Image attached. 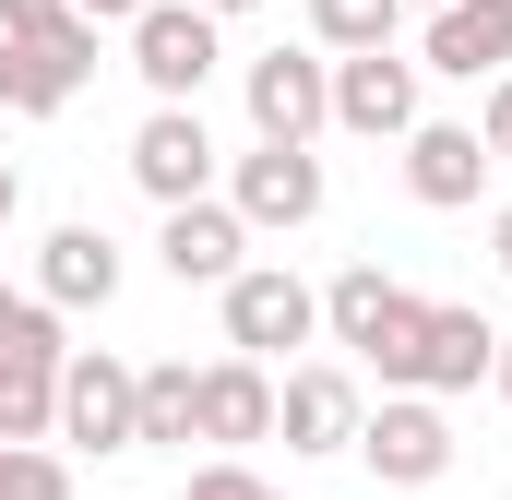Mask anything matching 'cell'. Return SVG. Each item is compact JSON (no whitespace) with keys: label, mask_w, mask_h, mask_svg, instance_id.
I'll use <instances>...</instances> for the list:
<instances>
[{"label":"cell","mask_w":512,"mask_h":500,"mask_svg":"<svg viewBox=\"0 0 512 500\" xmlns=\"http://www.w3.org/2000/svg\"><path fill=\"white\" fill-rule=\"evenodd\" d=\"M417 322H429V298L382 274V262H346L334 286H322V334L358 358V370H382V393H405V358H417Z\"/></svg>","instance_id":"cell-1"},{"label":"cell","mask_w":512,"mask_h":500,"mask_svg":"<svg viewBox=\"0 0 512 500\" xmlns=\"http://www.w3.org/2000/svg\"><path fill=\"white\" fill-rule=\"evenodd\" d=\"M382 489H441L453 477V429H441V393H382L370 417H358V441H346Z\"/></svg>","instance_id":"cell-2"},{"label":"cell","mask_w":512,"mask_h":500,"mask_svg":"<svg viewBox=\"0 0 512 500\" xmlns=\"http://www.w3.org/2000/svg\"><path fill=\"white\" fill-rule=\"evenodd\" d=\"M215 298H227V346L239 358H286V346L322 334V286H298L286 262H239Z\"/></svg>","instance_id":"cell-3"},{"label":"cell","mask_w":512,"mask_h":500,"mask_svg":"<svg viewBox=\"0 0 512 500\" xmlns=\"http://www.w3.org/2000/svg\"><path fill=\"white\" fill-rule=\"evenodd\" d=\"M215 60H227V36H215L203 0H143V12H131V72H143L155 96H203Z\"/></svg>","instance_id":"cell-4"},{"label":"cell","mask_w":512,"mask_h":500,"mask_svg":"<svg viewBox=\"0 0 512 500\" xmlns=\"http://www.w3.org/2000/svg\"><path fill=\"white\" fill-rule=\"evenodd\" d=\"M131 179H143V203L167 215V203H191V191H215V131H203V96H155V120L131 131Z\"/></svg>","instance_id":"cell-5"},{"label":"cell","mask_w":512,"mask_h":500,"mask_svg":"<svg viewBox=\"0 0 512 500\" xmlns=\"http://www.w3.org/2000/svg\"><path fill=\"white\" fill-rule=\"evenodd\" d=\"M84 72H96V24H84V12H72L60 36H0V108H12V120H60Z\"/></svg>","instance_id":"cell-6"},{"label":"cell","mask_w":512,"mask_h":500,"mask_svg":"<svg viewBox=\"0 0 512 500\" xmlns=\"http://www.w3.org/2000/svg\"><path fill=\"white\" fill-rule=\"evenodd\" d=\"M251 131L262 143H322L334 131V48H274V60H251Z\"/></svg>","instance_id":"cell-7"},{"label":"cell","mask_w":512,"mask_h":500,"mask_svg":"<svg viewBox=\"0 0 512 500\" xmlns=\"http://www.w3.org/2000/svg\"><path fill=\"white\" fill-rule=\"evenodd\" d=\"M131 393H143V370H131V358H108V346H72V358H60V429H48V441L131 453Z\"/></svg>","instance_id":"cell-8"},{"label":"cell","mask_w":512,"mask_h":500,"mask_svg":"<svg viewBox=\"0 0 512 500\" xmlns=\"http://www.w3.org/2000/svg\"><path fill=\"white\" fill-rule=\"evenodd\" d=\"M334 131L405 143V131H417V60H393V48H334Z\"/></svg>","instance_id":"cell-9"},{"label":"cell","mask_w":512,"mask_h":500,"mask_svg":"<svg viewBox=\"0 0 512 500\" xmlns=\"http://www.w3.org/2000/svg\"><path fill=\"white\" fill-rule=\"evenodd\" d=\"M227 203L251 215V239L310 227V215H322V155H310V143H251V155L227 167Z\"/></svg>","instance_id":"cell-10"},{"label":"cell","mask_w":512,"mask_h":500,"mask_svg":"<svg viewBox=\"0 0 512 500\" xmlns=\"http://www.w3.org/2000/svg\"><path fill=\"white\" fill-rule=\"evenodd\" d=\"M358 370H334V358H310V370H286L274 381V441L286 453H346L358 441Z\"/></svg>","instance_id":"cell-11"},{"label":"cell","mask_w":512,"mask_h":500,"mask_svg":"<svg viewBox=\"0 0 512 500\" xmlns=\"http://www.w3.org/2000/svg\"><path fill=\"white\" fill-rule=\"evenodd\" d=\"M155 262H167L179 286H227V274L251 262V215H239V203H215V191H191V203H167Z\"/></svg>","instance_id":"cell-12"},{"label":"cell","mask_w":512,"mask_h":500,"mask_svg":"<svg viewBox=\"0 0 512 500\" xmlns=\"http://www.w3.org/2000/svg\"><path fill=\"white\" fill-rule=\"evenodd\" d=\"M489 167H501V155L477 143V120H417L405 131V191H417L429 215H465V203L489 191Z\"/></svg>","instance_id":"cell-13"},{"label":"cell","mask_w":512,"mask_h":500,"mask_svg":"<svg viewBox=\"0 0 512 500\" xmlns=\"http://www.w3.org/2000/svg\"><path fill=\"white\" fill-rule=\"evenodd\" d=\"M417 72H453V84H489V72H512V0H441V12H429Z\"/></svg>","instance_id":"cell-14"},{"label":"cell","mask_w":512,"mask_h":500,"mask_svg":"<svg viewBox=\"0 0 512 500\" xmlns=\"http://www.w3.org/2000/svg\"><path fill=\"white\" fill-rule=\"evenodd\" d=\"M501 358V334L477 322V310H453V298H429V322H417V358H405V393H477Z\"/></svg>","instance_id":"cell-15"},{"label":"cell","mask_w":512,"mask_h":500,"mask_svg":"<svg viewBox=\"0 0 512 500\" xmlns=\"http://www.w3.org/2000/svg\"><path fill=\"white\" fill-rule=\"evenodd\" d=\"M36 298H48V310H108V298H120V239L84 227V215L48 227V250H36Z\"/></svg>","instance_id":"cell-16"},{"label":"cell","mask_w":512,"mask_h":500,"mask_svg":"<svg viewBox=\"0 0 512 500\" xmlns=\"http://www.w3.org/2000/svg\"><path fill=\"white\" fill-rule=\"evenodd\" d=\"M203 441H274V370L262 358H215L203 370Z\"/></svg>","instance_id":"cell-17"},{"label":"cell","mask_w":512,"mask_h":500,"mask_svg":"<svg viewBox=\"0 0 512 500\" xmlns=\"http://www.w3.org/2000/svg\"><path fill=\"white\" fill-rule=\"evenodd\" d=\"M191 453L203 441V370L191 358H167V370H143V393H131V453Z\"/></svg>","instance_id":"cell-18"},{"label":"cell","mask_w":512,"mask_h":500,"mask_svg":"<svg viewBox=\"0 0 512 500\" xmlns=\"http://www.w3.org/2000/svg\"><path fill=\"white\" fill-rule=\"evenodd\" d=\"M393 24H405V0H310L322 48H393Z\"/></svg>","instance_id":"cell-19"},{"label":"cell","mask_w":512,"mask_h":500,"mask_svg":"<svg viewBox=\"0 0 512 500\" xmlns=\"http://www.w3.org/2000/svg\"><path fill=\"white\" fill-rule=\"evenodd\" d=\"M0 500H72V465L48 441H0Z\"/></svg>","instance_id":"cell-20"},{"label":"cell","mask_w":512,"mask_h":500,"mask_svg":"<svg viewBox=\"0 0 512 500\" xmlns=\"http://www.w3.org/2000/svg\"><path fill=\"white\" fill-rule=\"evenodd\" d=\"M191 500H286V489H262L239 453H215V465H191Z\"/></svg>","instance_id":"cell-21"},{"label":"cell","mask_w":512,"mask_h":500,"mask_svg":"<svg viewBox=\"0 0 512 500\" xmlns=\"http://www.w3.org/2000/svg\"><path fill=\"white\" fill-rule=\"evenodd\" d=\"M477 143L512 167V72H489V108H477Z\"/></svg>","instance_id":"cell-22"},{"label":"cell","mask_w":512,"mask_h":500,"mask_svg":"<svg viewBox=\"0 0 512 500\" xmlns=\"http://www.w3.org/2000/svg\"><path fill=\"white\" fill-rule=\"evenodd\" d=\"M72 0H0V36H60Z\"/></svg>","instance_id":"cell-23"},{"label":"cell","mask_w":512,"mask_h":500,"mask_svg":"<svg viewBox=\"0 0 512 500\" xmlns=\"http://www.w3.org/2000/svg\"><path fill=\"white\" fill-rule=\"evenodd\" d=\"M72 12H84V24H131L143 0H72Z\"/></svg>","instance_id":"cell-24"},{"label":"cell","mask_w":512,"mask_h":500,"mask_svg":"<svg viewBox=\"0 0 512 500\" xmlns=\"http://www.w3.org/2000/svg\"><path fill=\"white\" fill-rule=\"evenodd\" d=\"M489 250H501V274H512V203H501V215H489Z\"/></svg>","instance_id":"cell-25"},{"label":"cell","mask_w":512,"mask_h":500,"mask_svg":"<svg viewBox=\"0 0 512 500\" xmlns=\"http://www.w3.org/2000/svg\"><path fill=\"white\" fill-rule=\"evenodd\" d=\"M489 381H501V405H512V334H501V358H489Z\"/></svg>","instance_id":"cell-26"},{"label":"cell","mask_w":512,"mask_h":500,"mask_svg":"<svg viewBox=\"0 0 512 500\" xmlns=\"http://www.w3.org/2000/svg\"><path fill=\"white\" fill-rule=\"evenodd\" d=\"M12 203H24V179H12V167H0V227H12Z\"/></svg>","instance_id":"cell-27"},{"label":"cell","mask_w":512,"mask_h":500,"mask_svg":"<svg viewBox=\"0 0 512 500\" xmlns=\"http://www.w3.org/2000/svg\"><path fill=\"white\" fill-rule=\"evenodd\" d=\"M12 322H24V298H12V286H0V334H12Z\"/></svg>","instance_id":"cell-28"},{"label":"cell","mask_w":512,"mask_h":500,"mask_svg":"<svg viewBox=\"0 0 512 500\" xmlns=\"http://www.w3.org/2000/svg\"><path fill=\"white\" fill-rule=\"evenodd\" d=\"M203 12H215V24H227V12H262V0H203Z\"/></svg>","instance_id":"cell-29"},{"label":"cell","mask_w":512,"mask_h":500,"mask_svg":"<svg viewBox=\"0 0 512 500\" xmlns=\"http://www.w3.org/2000/svg\"><path fill=\"white\" fill-rule=\"evenodd\" d=\"M405 12H441V0H405Z\"/></svg>","instance_id":"cell-30"}]
</instances>
